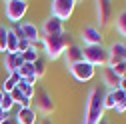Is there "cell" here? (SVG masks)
I'll list each match as a JSON object with an SVG mask.
<instances>
[{
	"mask_svg": "<svg viewBox=\"0 0 126 124\" xmlns=\"http://www.w3.org/2000/svg\"><path fill=\"white\" fill-rule=\"evenodd\" d=\"M104 116V92L100 88H92L88 92L86 110H84V124H98Z\"/></svg>",
	"mask_w": 126,
	"mask_h": 124,
	"instance_id": "6da1fadb",
	"label": "cell"
},
{
	"mask_svg": "<svg viewBox=\"0 0 126 124\" xmlns=\"http://www.w3.org/2000/svg\"><path fill=\"white\" fill-rule=\"evenodd\" d=\"M112 70L120 76V78H124V76H126V60H124V62H118L116 66H112Z\"/></svg>",
	"mask_w": 126,
	"mask_h": 124,
	"instance_id": "d4e9b609",
	"label": "cell"
},
{
	"mask_svg": "<svg viewBox=\"0 0 126 124\" xmlns=\"http://www.w3.org/2000/svg\"><path fill=\"white\" fill-rule=\"evenodd\" d=\"M14 104H16V102L12 100V96H10V94H4V98H2V104H0V108H2V110L8 114V112L12 110V106H14Z\"/></svg>",
	"mask_w": 126,
	"mask_h": 124,
	"instance_id": "603a6c76",
	"label": "cell"
},
{
	"mask_svg": "<svg viewBox=\"0 0 126 124\" xmlns=\"http://www.w3.org/2000/svg\"><path fill=\"white\" fill-rule=\"evenodd\" d=\"M112 94H114V102H116V106H118V104H122V102L126 100V92H122L120 88L112 90ZM114 110H116V108H114Z\"/></svg>",
	"mask_w": 126,
	"mask_h": 124,
	"instance_id": "cb8c5ba5",
	"label": "cell"
},
{
	"mask_svg": "<svg viewBox=\"0 0 126 124\" xmlns=\"http://www.w3.org/2000/svg\"><path fill=\"white\" fill-rule=\"evenodd\" d=\"M80 38H82L84 46H98V44L104 42V34L98 26H84Z\"/></svg>",
	"mask_w": 126,
	"mask_h": 124,
	"instance_id": "52a82bcc",
	"label": "cell"
},
{
	"mask_svg": "<svg viewBox=\"0 0 126 124\" xmlns=\"http://www.w3.org/2000/svg\"><path fill=\"white\" fill-rule=\"evenodd\" d=\"M6 38H8V28L0 24V52L6 54Z\"/></svg>",
	"mask_w": 126,
	"mask_h": 124,
	"instance_id": "44dd1931",
	"label": "cell"
},
{
	"mask_svg": "<svg viewBox=\"0 0 126 124\" xmlns=\"http://www.w3.org/2000/svg\"><path fill=\"white\" fill-rule=\"evenodd\" d=\"M18 74H20V78H28V76H32V74H34V66H32V64H26V62H24V64L18 68Z\"/></svg>",
	"mask_w": 126,
	"mask_h": 124,
	"instance_id": "7402d4cb",
	"label": "cell"
},
{
	"mask_svg": "<svg viewBox=\"0 0 126 124\" xmlns=\"http://www.w3.org/2000/svg\"><path fill=\"white\" fill-rule=\"evenodd\" d=\"M26 12H28L26 0H8V2H4V14L10 22H20Z\"/></svg>",
	"mask_w": 126,
	"mask_h": 124,
	"instance_id": "5b68a950",
	"label": "cell"
},
{
	"mask_svg": "<svg viewBox=\"0 0 126 124\" xmlns=\"http://www.w3.org/2000/svg\"><path fill=\"white\" fill-rule=\"evenodd\" d=\"M42 32H44V36H56V34H62V32H64V22L58 20L56 16H50V18L44 20V24H42Z\"/></svg>",
	"mask_w": 126,
	"mask_h": 124,
	"instance_id": "30bf717a",
	"label": "cell"
},
{
	"mask_svg": "<svg viewBox=\"0 0 126 124\" xmlns=\"http://www.w3.org/2000/svg\"><path fill=\"white\" fill-rule=\"evenodd\" d=\"M68 70H70V74L74 76L78 82H88V80L94 78V74H96V68H94L92 64H88L86 60L76 62V64H72Z\"/></svg>",
	"mask_w": 126,
	"mask_h": 124,
	"instance_id": "8992f818",
	"label": "cell"
},
{
	"mask_svg": "<svg viewBox=\"0 0 126 124\" xmlns=\"http://www.w3.org/2000/svg\"><path fill=\"white\" fill-rule=\"evenodd\" d=\"M102 80H104V84L110 88V90H116L118 86H120V76L110 68V66H104V70H102Z\"/></svg>",
	"mask_w": 126,
	"mask_h": 124,
	"instance_id": "5bb4252c",
	"label": "cell"
},
{
	"mask_svg": "<svg viewBox=\"0 0 126 124\" xmlns=\"http://www.w3.org/2000/svg\"><path fill=\"white\" fill-rule=\"evenodd\" d=\"M36 106L40 108V110L44 112V114H50V112H54V108H56V102H54V98H52V94L48 90H44V88H38L36 92Z\"/></svg>",
	"mask_w": 126,
	"mask_h": 124,
	"instance_id": "ba28073f",
	"label": "cell"
},
{
	"mask_svg": "<svg viewBox=\"0 0 126 124\" xmlns=\"http://www.w3.org/2000/svg\"><path fill=\"white\" fill-rule=\"evenodd\" d=\"M6 118H8V114H6L4 110H2V108H0V124H2V122H4Z\"/></svg>",
	"mask_w": 126,
	"mask_h": 124,
	"instance_id": "f546056e",
	"label": "cell"
},
{
	"mask_svg": "<svg viewBox=\"0 0 126 124\" xmlns=\"http://www.w3.org/2000/svg\"><path fill=\"white\" fill-rule=\"evenodd\" d=\"M98 124H110V122H108V120H104V118H102V120H100V122H98Z\"/></svg>",
	"mask_w": 126,
	"mask_h": 124,
	"instance_id": "e575fe53",
	"label": "cell"
},
{
	"mask_svg": "<svg viewBox=\"0 0 126 124\" xmlns=\"http://www.w3.org/2000/svg\"><path fill=\"white\" fill-rule=\"evenodd\" d=\"M32 66H34V76H36V78H42L44 72H46V62H44L42 58H38Z\"/></svg>",
	"mask_w": 126,
	"mask_h": 124,
	"instance_id": "ffe728a7",
	"label": "cell"
},
{
	"mask_svg": "<svg viewBox=\"0 0 126 124\" xmlns=\"http://www.w3.org/2000/svg\"><path fill=\"white\" fill-rule=\"evenodd\" d=\"M2 124H16V120H14V118H10V116H8V118H6V120H4Z\"/></svg>",
	"mask_w": 126,
	"mask_h": 124,
	"instance_id": "d6a6232c",
	"label": "cell"
},
{
	"mask_svg": "<svg viewBox=\"0 0 126 124\" xmlns=\"http://www.w3.org/2000/svg\"><path fill=\"white\" fill-rule=\"evenodd\" d=\"M18 52V36L12 28H8V38H6V54H16Z\"/></svg>",
	"mask_w": 126,
	"mask_h": 124,
	"instance_id": "2e32d148",
	"label": "cell"
},
{
	"mask_svg": "<svg viewBox=\"0 0 126 124\" xmlns=\"http://www.w3.org/2000/svg\"><path fill=\"white\" fill-rule=\"evenodd\" d=\"M2 98H4V92L0 90V104H2Z\"/></svg>",
	"mask_w": 126,
	"mask_h": 124,
	"instance_id": "836d02e7",
	"label": "cell"
},
{
	"mask_svg": "<svg viewBox=\"0 0 126 124\" xmlns=\"http://www.w3.org/2000/svg\"><path fill=\"white\" fill-rule=\"evenodd\" d=\"M38 124H54V122H52V120H50V118H42V120H40V122H38Z\"/></svg>",
	"mask_w": 126,
	"mask_h": 124,
	"instance_id": "1f68e13d",
	"label": "cell"
},
{
	"mask_svg": "<svg viewBox=\"0 0 126 124\" xmlns=\"http://www.w3.org/2000/svg\"><path fill=\"white\" fill-rule=\"evenodd\" d=\"M16 124H36V112L34 108H20L14 116Z\"/></svg>",
	"mask_w": 126,
	"mask_h": 124,
	"instance_id": "9a60e30c",
	"label": "cell"
},
{
	"mask_svg": "<svg viewBox=\"0 0 126 124\" xmlns=\"http://www.w3.org/2000/svg\"><path fill=\"white\" fill-rule=\"evenodd\" d=\"M42 44H44L46 58L58 60V58H62L64 50L72 44V36H70V32H62V34H56V36H44Z\"/></svg>",
	"mask_w": 126,
	"mask_h": 124,
	"instance_id": "7a4b0ae2",
	"label": "cell"
},
{
	"mask_svg": "<svg viewBox=\"0 0 126 124\" xmlns=\"http://www.w3.org/2000/svg\"><path fill=\"white\" fill-rule=\"evenodd\" d=\"M30 46H32V44H30L26 38H22V40H18V54H22V52H26L28 48H30Z\"/></svg>",
	"mask_w": 126,
	"mask_h": 124,
	"instance_id": "484cf974",
	"label": "cell"
},
{
	"mask_svg": "<svg viewBox=\"0 0 126 124\" xmlns=\"http://www.w3.org/2000/svg\"><path fill=\"white\" fill-rule=\"evenodd\" d=\"M24 64V60H22V54H4L2 58V66L8 74H14V72H18V68Z\"/></svg>",
	"mask_w": 126,
	"mask_h": 124,
	"instance_id": "7c38bea8",
	"label": "cell"
},
{
	"mask_svg": "<svg viewBox=\"0 0 126 124\" xmlns=\"http://www.w3.org/2000/svg\"><path fill=\"white\" fill-rule=\"evenodd\" d=\"M38 58H40V54H38V50L34 48V46H30L26 52H22V60L26 62V64H34Z\"/></svg>",
	"mask_w": 126,
	"mask_h": 124,
	"instance_id": "ac0fdd59",
	"label": "cell"
},
{
	"mask_svg": "<svg viewBox=\"0 0 126 124\" xmlns=\"http://www.w3.org/2000/svg\"><path fill=\"white\" fill-rule=\"evenodd\" d=\"M126 60V44L124 42H114L108 46V66L112 68L116 66L118 62H124Z\"/></svg>",
	"mask_w": 126,
	"mask_h": 124,
	"instance_id": "9c48e42d",
	"label": "cell"
},
{
	"mask_svg": "<svg viewBox=\"0 0 126 124\" xmlns=\"http://www.w3.org/2000/svg\"><path fill=\"white\" fill-rule=\"evenodd\" d=\"M62 58H64V62H66V66H68V68H70L72 64H76V62H82V60H84V56H82V46H78V44H70L68 48L64 50Z\"/></svg>",
	"mask_w": 126,
	"mask_h": 124,
	"instance_id": "8fae6325",
	"label": "cell"
},
{
	"mask_svg": "<svg viewBox=\"0 0 126 124\" xmlns=\"http://www.w3.org/2000/svg\"><path fill=\"white\" fill-rule=\"evenodd\" d=\"M76 8V0H52L50 2V16H56L58 20H68Z\"/></svg>",
	"mask_w": 126,
	"mask_h": 124,
	"instance_id": "277c9868",
	"label": "cell"
},
{
	"mask_svg": "<svg viewBox=\"0 0 126 124\" xmlns=\"http://www.w3.org/2000/svg\"><path fill=\"white\" fill-rule=\"evenodd\" d=\"M116 112H118V114H124V112H126V100H124L122 104H118V106H116Z\"/></svg>",
	"mask_w": 126,
	"mask_h": 124,
	"instance_id": "f1b7e54d",
	"label": "cell"
},
{
	"mask_svg": "<svg viewBox=\"0 0 126 124\" xmlns=\"http://www.w3.org/2000/svg\"><path fill=\"white\" fill-rule=\"evenodd\" d=\"M10 96H12V100L16 102V104H18V102H20V100L24 98V94H22V92H20V88H18V86H16V88H14V90L10 92Z\"/></svg>",
	"mask_w": 126,
	"mask_h": 124,
	"instance_id": "4316f807",
	"label": "cell"
},
{
	"mask_svg": "<svg viewBox=\"0 0 126 124\" xmlns=\"http://www.w3.org/2000/svg\"><path fill=\"white\" fill-rule=\"evenodd\" d=\"M116 32L126 38V10L120 12L118 16H116Z\"/></svg>",
	"mask_w": 126,
	"mask_h": 124,
	"instance_id": "d6986e66",
	"label": "cell"
},
{
	"mask_svg": "<svg viewBox=\"0 0 126 124\" xmlns=\"http://www.w3.org/2000/svg\"><path fill=\"white\" fill-rule=\"evenodd\" d=\"M18 104H20V108H32V100H30V98H26V96H24Z\"/></svg>",
	"mask_w": 126,
	"mask_h": 124,
	"instance_id": "83f0119b",
	"label": "cell"
},
{
	"mask_svg": "<svg viewBox=\"0 0 126 124\" xmlns=\"http://www.w3.org/2000/svg\"><path fill=\"white\" fill-rule=\"evenodd\" d=\"M96 16H98L100 26H106L110 22V16H112V4H110L108 0H100V2H96Z\"/></svg>",
	"mask_w": 126,
	"mask_h": 124,
	"instance_id": "4fadbf2b",
	"label": "cell"
},
{
	"mask_svg": "<svg viewBox=\"0 0 126 124\" xmlns=\"http://www.w3.org/2000/svg\"><path fill=\"white\" fill-rule=\"evenodd\" d=\"M82 56L94 68L96 66H108V48L102 46V44H98V46H84L82 48Z\"/></svg>",
	"mask_w": 126,
	"mask_h": 124,
	"instance_id": "3957f363",
	"label": "cell"
},
{
	"mask_svg": "<svg viewBox=\"0 0 126 124\" xmlns=\"http://www.w3.org/2000/svg\"><path fill=\"white\" fill-rule=\"evenodd\" d=\"M18 80H20V74H18V72H14V74H8V78L4 80V84H2V88H0V90H2L4 94H10V92H12L14 88H16Z\"/></svg>",
	"mask_w": 126,
	"mask_h": 124,
	"instance_id": "e0dca14e",
	"label": "cell"
},
{
	"mask_svg": "<svg viewBox=\"0 0 126 124\" xmlns=\"http://www.w3.org/2000/svg\"><path fill=\"white\" fill-rule=\"evenodd\" d=\"M118 88H120L122 92H126V76H124V78L120 80V86H118Z\"/></svg>",
	"mask_w": 126,
	"mask_h": 124,
	"instance_id": "4dcf8cb0",
	"label": "cell"
}]
</instances>
